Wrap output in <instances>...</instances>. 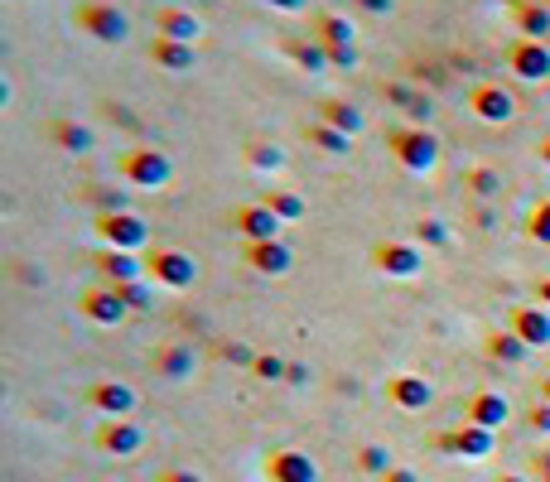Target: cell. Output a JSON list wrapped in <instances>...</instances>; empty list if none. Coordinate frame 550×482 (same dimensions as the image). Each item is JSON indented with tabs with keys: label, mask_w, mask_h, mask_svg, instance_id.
I'll use <instances>...</instances> for the list:
<instances>
[{
	"label": "cell",
	"mask_w": 550,
	"mask_h": 482,
	"mask_svg": "<svg viewBox=\"0 0 550 482\" xmlns=\"http://www.w3.org/2000/svg\"><path fill=\"white\" fill-rule=\"evenodd\" d=\"M73 29L87 34V39H97V44H126L131 20H126V10H116L111 0H78V5H73Z\"/></svg>",
	"instance_id": "obj_1"
},
{
	"label": "cell",
	"mask_w": 550,
	"mask_h": 482,
	"mask_svg": "<svg viewBox=\"0 0 550 482\" xmlns=\"http://www.w3.org/2000/svg\"><path fill=\"white\" fill-rule=\"evenodd\" d=\"M386 150L406 164V169H420V174L440 164V140L425 131V126H401V131H391L386 135Z\"/></svg>",
	"instance_id": "obj_2"
},
{
	"label": "cell",
	"mask_w": 550,
	"mask_h": 482,
	"mask_svg": "<svg viewBox=\"0 0 550 482\" xmlns=\"http://www.w3.org/2000/svg\"><path fill=\"white\" fill-rule=\"evenodd\" d=\"M502 63L507 73L522 82H550V44L546 39H512L502 49Z\"/></svg>",
	"instance_id": "obj_3"
},
{
	"label": "cell",
	"mask_w": 550,
	"mask_h": 482,
	"mask_svg": "<svg viewBox=\"0 0 550 482\" xmlns=\"http://www.w3.org/2000/svg\"><path fill=\"white\" fill-rule=\"evenodd\" d=\"M169 174H174V164H169V155L155 150V145H140V150H126V155H121V179H131V184H140V188L169 184Z\"/></svg>",
	"instance_id": "obj_4"
},
{
	"label": "cell",
	"mask_w": 550,
	"mask_h": 482,
	"mask_svg": "<svg viewBox=\"0 0 550 482\" xmlns=\"http://www.w3.org/2000/svg\"><path fill=\"white\" fill-rule=\"evenodd\" d=\"M468 111H473L478 121H488V126H507V121L517 116V97H512L502 82H478V87L468 92Z\"/></svg>",
	"instance_id": "obj_5"
},
{
	"label": "cell",
	"mask_w": 550,
	"mask_h": 482,
	"mask_svg": "<svg viewBox=\"0 0 550 482\" xmlns=\"http://www.w3.org/2000/svg\"><path fill=\"white\" fill-rule=\"evenodd\" d=\"M309 39H319L324 49H358V29H353V20H348V15H333V10H324V15L309 20Z\"/></svg>",
	"instance_id": "obj_6"
},
{
	"label": "cell",
	"mask_w": 550,
	"mask_h": 482,
	"mask_svg": "<svg viewBox=\"0 0 550 482\" xmlns=\"http://www.w3.org/2000/svg\"><path fill=\"white\" fill-rule=\"evenodd\" d=\"M44 140H49V145H58L63 155H92V145H97L83 121H68V116H54V121L44 126Z\"/></svg>",
	"instance_id": "obj_7"
},
{
	"label": "cell",
	"mask_w": 550,
	"mask_h": 482,
	"mask_svg": "<svg viewBox=\"0 0 550 482\" xmlns=\"http://www.w3.org/2000/svg\"><path fill=\"white\" fill-rule=\"evenodd\" d=\"M150 63L160 68V73H193V63H198V44H179V39H150Z\"/></svg>",
	"instance_id": "obj_8"
},
{
	"label": "cell",
	"mask_w": 550,
	"mask_h": 482,
	"mask_svg": "<svg viewBox=\"0 0 550 482\" xmlns=\"http://www.w3.org/2000/svg\"><path fill=\"white\" fill-rule=\"evenodd\" d=\"M155 34L160 39H179V44H198V34H203V20L184 10V5H165L160 15H155Z\"/></svg>",
	"instance_id": "obj_9"
},
{
	"label": "cell",
	"mask_w": 550,
	"mask_h": 482,
	"mask_svg": "<svg viewBox=\"0 0 550 482\" xmlns=\"http://www.w3.org/2000/svg\"><path fill=\"white\" fill-rule=\"evenodd\" d=\"M314 121H324L333 131L343 135H358L362 131V111L353 102H343V97H324V102H314Z\"/></svg>",
	"instance_id": "obj_10"
},
{
	"label": "cell",
	"mask_w": 550,
	"mask_h": 482,
	"mask_svg": "<svg viewBox=\"0 0 550 482\" xmlns=\"http://www.w3.org/2000/svg\"><path fill=\"white\" fill-rule=\"evenodd\" d=\"M512 25L522 39H546L550 34V10L541 0H512Z\"/></svg>",
	"instance_id": "obj_11"
},
{
	"label": "cell",
	"mask_w": 550,
	"mask_h": 482,
	"mask_svg": "<svg viewBox=\"0 0 550 482\" xmlns=\"http://www.w3.org/2000/svg\"><path fill=\"white\" fill-rule=\"evenodd\" d=\"M280 54L300 63L304 73H329V49L319 39H280Z\"/></svg>",
	"instance_id": "obj_12"
},
{
	"label": "cell",
	"mask_w": 550,
	"mask_h": 482,
	"mask_svg": "<svg viewBox=\"0 0 550 482\" xmlns=\"http://www.w3.org/2000/svg\"><path fill=\"white\" fill-rule=\"evenodd\" d=\"M304 140H309L314 150H324V155H348V145H353V135L333 131L324 121H304Z\"/></svg>",
	"instance_id": "obj_13"
},
{
	"label": "cell",
	"mask_w": 550,
	"mask_h": 482,
	"mask_svg": "<svg viewBox=\"0 0 550 482\" xmlns=\"http://www.w3.org/2000/svg\"><path fill=\"white\" fill-rule=\"evenodd\" d=\"M102 237L121 241V246H136L145 237V227H140V217H126V213H107L102 217Z\"/></svg>",
	"instance_id": "obj_14"
},
{
	"label": "cell",
	"mask_w": 550,
	"mask_h": 482,
	"mask_svg": "<svg viewBox=\"0 0 550 482\" xmlns=\"http://www.w3.org/2000/svg\"><path fill=\"white\" fill-rule=\"evenodd\" d=\"M232 222H237V232H247V237H256V241H271V232H275L271 208H242Z\"/></svg>",
	"instance_id": "obj_15"
},
{
	"label": "cell",
	"mask_w": 550,
	"mask_h": 482,
	"mask_svg": "<svg viewBox=\"0 0 550 482\" xmlns=\"http://www.w3.org/2000/svg\"><path fill=\"white\" fill-rule=\"evenodd\" d=\"M271 473H275V482H314V468L300 454H275Z\"/></svg>",
	"instance_id": "obj_16"
},
{
	"label": "cell",
	"mask_w": 550,
	"mask_h": 482,
	"mask_svg": "<svg viewBox=\"0 0 550 482\" xmlns=\"http://www.w3.org/2000/svg\"><path fill=\"white\" fill-rule=\"evenodd\" d=\"M155 275H160V280H169V285H189L193 266L184 261V256H174V251H160V256H155Z\"/></svg>",
	"instance_id": "obj_17"
},
{
	"label": "cell",
	"mask_w": 550,
	"mask_h": 482,
	"mask_svg": "<svg viewBox=\"0 0 550 482\" xmlns=\"http://www.w3.org/2000/svg\"><path fill=\"white\" fill-rule=\"evenodd\" d=\"M247 164L251 169H280V164H285V150H280V145H266V140H247Z\"/></svg>",
	"instance_id": "obj_18"
},
{
	"label": "cell",
	"mask_w": 550,
	"mask_h": 482,
	"mask_svg": "<svg viewBox=\"0 0 550 482\" xmlns=\"http://www.w3.org/2000/svg\"><path fill=\"white\" fill-rule=\"evenodd\" d=\"M382 97H386V107L411 111V102L420 97V87H415L411 78H396V82H386V87H382Z\"/></svg>",
	"instance_id": "obj_19"
},
{
	"label": "cell",
	"mask_w": 550,
	"mask_h": 482,
	"mask_svg": "<svg viewBox=\"0 0 550 482\" xmlns=\"http://www.w3.org/2000/svg\"><path fill=\"white\" fill-rule=\"evenodd\" d=\"M261 208H271L275 217H300V213H304V203H300V198H295V193H285V188H271Z\"/></svg>",
	"instance_id": "obj_20"
},
{
	"label": "cell",
	"mask_w": 550,
	"mask_h": 482,
	"mask_svg": "<svg viewBox=\"0 0 550 482\" xmlns=\"http://www.w3.org/2000/svg\"><path fill=\"white\" fill-rule=\"evenodd\" d=\"M377 261H382V270H396V275H411L415 270V256L406 251V246H382Z\"/></svg>",
	"instance_id": "obj_21"
},
{
	"label": "cell",
	"mask_w": 550,
	"mask_h": 482,
	"mask_svg": "<svg viewBox=\"0 0 550 482\" xmlns=\"http://www.w3.org/2000/svg\"><path fill=\"white\" fill-rule=\"evenodd\" d=\"M251 261H256V270H285V246H275V241H261L256 251H251Z\"/></svg>",
	"instance_id": "obj_22"
},
{
	"label": "cell",
	"mask_w": 550,
	"mask_h": 482,
	"mask_svg": "<svg viewBox=\"0 0 550 482\" xmlns=\"http://www.w3.org/2000/svg\"><path fill=\"white\" fill-rule=\"evenodd\" d=\"M391 396H396L401 405H425V401H430V391H425L415 376H401V381L391 386Z\"/></svg>",
	"instance_id": "obj_23"
},
{
	"label": "cell",
	"mask_w": 550,
	"mask_h": 482,
	"mask_svg": "<svg viewBox=\"0 0 550 482\" xmlns=\"http://www.w3.org/2000/svg\"><path fill=\"white\" fill-rule=\"evenodd\" d=\"M83 309L92 314V319H121V304H116L111 295H87Z\"/></svg>",
	"instance_id": "obj_24"
},
{
	"label": "cell",
	"mask_w": 550,
	"mask_h": 482,
	"mask_svg": "<svg viewBox=\"0 0 550 482\" xmlns=\"http://www.w3.org/2000/svg\"><path fill=\"white\" fill-rule=\"evenodd\" d=\"M502 410L507 405L493 401V396H483V401H473V420H483V425H493V420H502Z\"/></svg>",
	"instance_id": "obj_25"
},
{
	"label": "cell",
	"mask_w": 550,
	"mask_h": 482,
	"mask_svg": "<svg viewBox=\"0 0 550 482\" xmlns=\"http://www.w3.org/2000/svg\"><path fill=\"white\" fill-rule=\"evenodd\" d=\"M97 405H107V410H126V405H131V391H121V386H102V391H97Z\"/></svg>",
	"instance_id": "obj_26"
},
{
	"label": "cell",
	"mask_w": 550,
	"mask_h": 482,
	"mask_svg": "<svg viewBox=\"0 0 550 482\" xmlns=\"http://www.w3.org/2000/svg\"><path fill=\"white\" fill-rule=\"evenodd\" d=\"M517 323H522V333H526V338H536V343H546V338H550V323L541 319V314H522Z\"/></svg>",
	"instance_id": "obj_27"
},
{
	"label": "cell",
	"mask_w": 550,
	"mask_h": 482,
	"mask_svg": "<svg viewBox=\"0 0 550 482\" xmlns=\"http://www.w3.org/2000/svg\"><path fill=\"white\" fill-rule=\"evenodd\" d=\"M531 237L550 241V203H541V208H536V213H531Z\"/></svg>",
	"instance_id": "obj_28"
},
{
	"label": "cell",
	"mask_w": 550,
	"mask_h": 482,
	"mask_svg": "<svg viewBox=\"0 0 550 482\" xmlns=\"http://www.w3.org/2000/svg\"><path fill=\"white\" fill-rule=\"evenodd\" d=\"M468 188H473V193H493L497 174H493V169H473V174H468Z\"/></svg>",
	"instance_id": "obj_29"
},
{
	"label": "cell",
	"mask_w": 550,
	"mask_h": 482,
	"mask_svg": "<svg viewBox=\"0 0 550 482\" xmlns=\"http://www.w3.org/2000/svg\"><path fill=\"white\" fill-rule=\"evenodd\" d=\"M102 444H107V449H136V434H131V429H107Z\"/></svg>",
	"instance_id": "obj_30"
},
{
	"label": "cell",
	"mask_w": 550,
	"mask_h": 482,
	"mask_svg": "<svg viewBox=\"0 0 550 482\" xmlns=\"http://www.w3.org/2000/svg\"><path fill=\"white\" fill-rule=\"evenodd\" d=\"M430 97H425V92H420V97H415L411 102V111H406V121H411V126H425V121H430Z\"/></svg>",
	"instance_id": "obj_31"
},
{
	"label": "cell",
	"mask_w": 550,
	"mask_h": 482,
	"mask_svg": "<svg viewBox=\"0 0 550 482\" xmlns=\"http://www.w3.org/2000/svg\"><path fill=\"white\" fill-rule=\"evenodd\" d=\"M362 54L358 49H329V68H358Z\"/></svg>",
	"instance_id": "obj_32"
},
{
	"label": "cell",
	"mask_w": 550,
	"mask_h": 482,
	"mask_svg": "<svg viewBox=\"0 0 550 482\" xmlns=\"http://www.w3.org/2000/svg\"><path fill=\"white\" fill-rule=\"evenodd\" d=\"M353 5L367 15H396V0H353Z\"/></svg>",
	"instance_id": "obj_33"
},
{
	"label": "cell",
	"mask_w": 550,
	"mask_h": 482,
	"mask_svg": "<svg viewBox=\"0 0 550 482\" xmlns=\"http://www.w3.org/2000/svg\"><path fill=\"white\" fill-rule=\"evenodd\" d=\"M271 10H280V15H300V10H309V0H266Z\"/></svg>",
	"instance_id": "obj_34"
},
{
	"label": "cell",
	"mask_w": 550,
	"mask_h": 482,
	"mask_svg": "<svg viewBox=\"0 0 550 482\" xmlns=\"http://www.w3.org/2000/svg\"><path fill=\"white\" fill-rule=\"evenodd\" d=\"M420 237H430V241H444V227H440V222H420Z\"/></svg>",
	"instance_id": "obj_35"
},
{
	"label": "cell",
	"mask_w": 550,
	"mask_h": 482,
	"mask_svg": "<svg viewBox=\"0 0 550 482\" xmlns=\"http://www.w3.org/2000/svg\"><path fill=\"white\" fill-rule=\"evenodd\" d=\"M165 482H198V478H184V473H174V478H165Z\"/></svg>",
	"instance_id": "obj_36"
},
{
	"label": "cell",
	"mask_w": 550,
	"mask_h": 482,
	"mask_svg": "<svg viewBox=\"0 0 550 482\" xmlns=\"http://www.w3.org/2000/svg\"><path fill=\"white\" fill-rule=\"evenodd\" d=\"M541 160H546V164H550V140H546V145H541Z\"/></svg>",
	"instance_id": "obj_37"
},
{
	"label": "cell",
	"mask_w": 550,
	"mask_h": 482,
	"mask_svg": "<svg viewBox=\"0 0 550 482\" xmlns=\"http://www.w3.org/2000/svg\"><path fill=\"white\" fill-rule=\"evenodd\" d=\"M541 295H546V299H550V285H546V290H541Z\"/></svg>",
	"instance_id": "obj_38"
}]
</instances>
